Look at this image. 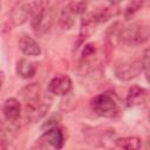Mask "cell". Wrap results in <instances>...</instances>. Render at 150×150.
I'll return each instance as SVG.
<instances>
[{
  "label": "cell",
  "instance_id": "1",
  "mask_svg": "<svg viewBox=\"0 0 150 150\" xmlns=\"http://www.w3.org/2000/svg\"><path fill=\"white\" fill-rule=\"evenodd\" d=\"M89 104L91 111L100 117L114 118L121 112L118 100L111 93H101L95 95L90 100Z\"/></svg>",
  "mask_w": 150,
  "mask_h": 150
},
{
  "label": "cell",
  "instance_id": "2",
  "mask_svg": "<svg viewBox=\"0 0 150 150\" xmlns=\"http://www.w3.org/2000/svg\"><path fill=\"white\" fill-rule=\"evenodd\" d=\"M55 8H48L30 2V25L35 33L42 34L49 30L54 22Z\"/></svg>",
  "mask_w": 150,
  "mask_h": 150
},
{
  "label": "cell",
  "instance_id": "3",
  "mask_svg": "<svg viewBox=\"0 0 150 150\" xmlns=\"http://www.w3.org/2000/svg\"><path fill=\"white\" fill-rule=\"evenodd\" d=\"M149 40V26L145 21H136L123 27L121 43L127 46H141Z\"/></svg>",
  "mask_w": 150,
  "mask_h": 150
},
{
  "label": "cell",
  "instance_id": "4",
  "mask_svg": "<svg viewBox=\"0 0 150 150\" xmlns=\"http://www.w3.org/2000/svg\"><path fill=\"white\" fill-rule=\"evenodd\" d=\"M142 73L141 59L135 60H121L114 66V75L117 80L122 82L131 81L138 77Z\"/></svg>",
  "mask_w": 150,
  "mask_h": 150
},
{
  "label": "cell",
  "instance_id": "5",
  "mask_svg": "<svg viewBox=\"0 0 150 150\" xmlns=\"http://www.w3.org/2000/svg\"><path fill=\"white\" fill-rule=\"evenodd\" d=\"M64 134L61 128L57 125L47 128L43 134L36 139V146L45 149V148H53V149H62L64 145Z\"/></svg>",
  "mask_w": 150,
  "mask_h": 150
},
{
  "label": "cell",
  "instance_id": "6",
  "mask_svg": "<svg viewBox=\"0 0 150 150\" xmlns=\"http://www.w3.org/2000/svg\"><path fill=\"white\" fill-rule=\"evenodd\" d=\"M86 12V4L83 1L68 2L59 14V25L62 29L68 30L75 25V16Z\"/></svg>",
  "mask_w": 150,
  "mask_h": 150
},
{
  "label": "cell",
  "instance_id": "7",
  "mask_svg": "<svg viewBox=\"0 0 150 150\" xmlns=\"http://www.w3.org/2000/svg\"><path fill=\"white\" fill-rule=\"evenodd\" d=\"M30 16V4L26 0H18L8 13V20L12 26L19 27L27 22Z\"/></svg>",
  "mask_w": 150,
  "mask_h": 150
},
{
  "label": "cell",
  "instance_id": "8",
  "mask_svg": "<svg viewBox=\"0 0 150 150\" xmlns=\"http://www.w3.org/2000/svg\"><path fill=\"white\" fill-rule=\"evenodd\" d=\"M48 93L55 96H66L73 89V81L67 74H57L55 75L48 83Z\"/></svg>",
  "mask_w": 150,
  "mask_h": 150
},
{
  "label": "cell",
  "instance_id": "9",
  "mask_svg": "<svg viewBox=\"0 0 150 150\" xmlns=\"http://www.w3.org/2000/svg\"><path fill=\"white\" fill-rule=\"evenodd\" d=\"M19 95L25 102L26 108L34 107L41 101V87L38 82L28 83L19 90Z\"/></svg>",
  "mask_w": 150,
  "mask_h": 150
},
{
  "label": "cell",
  "instance_id": "10",
  "mask_svg": "<svg viewBox=\"0 0 150 150\" xmlns=\"http://www.w3.org/2000/svg\"><path fill=\"white\" fill-rule=\"evenodd\" d=\"M149 97V91L146 88L134 84L129 88L127 96H125V104L127 107H139L146 103Z\"/></svg>",
  "mask_w": 150,
  "mask_h": 150
},
{
  "label": "cell",
  "instance_id": "11",
  "mask_svg": "<svg viewBox=\"0 0 150 150\" xmlns=\"http://www.w3.org/2000/svg\"><path fill=\"white\" fill-rule=\"evenodd\" d=\"M21 103L16 97H9L4 101L2 115L9 123H15L21 116Z\"/></svg>",
  "mask_w": 150,
  "mask_h": 150
},
{
  "label": "cell",
  "instance_id": "12",
  "mask_svg": "<svg viewBox=\"0 0 150 150\" xmlns=\"http://www.w3.org/2000/svg\"><path fill=\"white\" fill-rule=\"evenodd\" d=\"M52 97L46 95L43 97H41V101L34 105V107H30V108H26L27 110V117L29 121L32 122H38L40 121L42 117H45L49 110V108L52 107Z\"/></svg>",
  "mask_w": 150,
  "mask_h": 150
},
{
  "label": "cell",
  "instance_id": "13",
  "mask_svg": "<svg viewBox=\"0 0 150 150\" xmlns=\"http://www.w3.org/2000/svg\"><path fill=\"white\" fill-rule=\"evenodd\" d=\"M18 45H19L20 52L26 56H39L42 53L41 47L38 43V41L34 38L29 36L28 34L21 35Z\"/></svg>",
  "mask_w": 150,
  "mask_h": 150
},
{
  "label": "cell",
  "instance_id": "14",
  "mask_svg": "<svg viewBox=\"0 0 150 150\" xmlns=\"http://www.w3.org/2000/svg\"><path fill=\"white\" fill-rule=\"evenodd\" d=\"M123 23L120 21H115L112 22L107 29H105V42L104 45L111 47L112 49L121 45V34H122V29H123Z\"/></svg>",
  "mask_w": 150,
  "mask_h": 150
},
{
  "label": "cell",
  "instance_id": "15",
  "mask_svg": "<svg viewBox=\"0 0 150 150\" xmlns=\"http://www.w3.org/2000/svg\"><path fill=\"white\" fill-rule=\"evenodd\" d=\"M120 13H121V8L118 7V5H110L108 7L101 8L100 11H97L95 13H91L90 15H91L94 22L97 25L101 22H105L111 18L117 16Z\"/></svg>",
  "mask_w": 150,
  "mask_h": 150
},
{
  "label": "cell",
  "instance_id": "16",
  "mask_svg": "<svg viewBox=\"0 0 150 150\" xmlns=\"http://www.w3.org/2000/svg\"><path fill=\"white\" fill-rule=\"evenodd\" d=\"M15 70H16V74L25 79V80H29V79H33L36 74V66L34 62L29 61L28 59H20L18 62H16V66H15Z\"/></svg>",
  "mask_w": 150,
  "mask_h": 150
},
{
  "label": "cell",
  "instance_id": "17",
  "mask_svg": "<svg viewBox=\"0 0 150 150\" xmlns=\"http://www.w3.org/2000/svg\"><path fill=\"white\" fill-rule=\"evenodd\" d=\"M115 146L127 150H138L142 146V139L136 136H125L115 138Z\"/></svg>",
  "mask_w": 150,
  "mask_h": 150
},
{
  "label": "cell",
  "instance_id": "18",
  "mask_svg": "<svg viewBox=\"0 0 150 150\" xmlns=\"http://www.w3.org/2000/svg\"><path fill=\"white\" fill-rule=\"evenodd\" d=\"M148 4V0H130V2L127 5V7L123 11V16L127 20H130L134 18L136 13L142 11Z\"/></svg>",
  "mask_w": 150,
  "mask_h": 150
},
{
  "label": "cell",
  "instance_id": "19",
  "mask_svg": "<svg viewBox=\"0 0 150 150\" xmlns=\"http://www.w3.org/2000/svg\"><path fill=\"white\" fill-rule=\"evenodd\" d=\"M96 54H97V45L95 42H87L83 45L80 59H88V57L95 56Z\"/></svg>",
  "mask_w": 150,
  "mask_h": 150
},
{
  "label": "cell",
  "instance_id": "20",
  "mask_svg": "<svg viewBox=\"0 0 150 150\" xmlns=\"http://www.w3.org/2000/svg\"><path fill=\"white\" fill-rule=\"evenodd\" d=\"M149 48H145L143 52V55L141 57V63H142V73H144V76L148 81L149 77Z\"/></svg>",
  "mask_w": 150,
  "mask_h": 150
},
{
  "label": "cell",
  "instance_id": "21",
  "mask_svg": "<svg viewBox=\"0 0 150 150\" xmlns=\"http://www.w3.org/2000/svg\"><path fill=\"white\" fill-rule=\"evenodd\" d=\"M4 83H5V73L2 70H0V90L4 86Z\"/></svg>",
  "mask_w": 150,
  "mask_h": 150
},
{
  "label": "cell",
  "instance_id": "22",
  "mask_svg": "<svg viewBox=\"0 0 150 150\" xmlns=\"http://www.w3.org/2000/svg\"><path fill=\"white\" fill-rule=\"evenodd\" d=\"M7 148H8V144L6 143V141H4V139H0V150L7 149Z\"/></svg>",
  "mask_w": 150,
  "mask_h": 150
},
{
  "label": "cell",
  "instance_id": "23",
  "mask_svg": "<svg viewBox=\"0 0 150 150\" xmlns=\"http://www.w3.org/2000/svg\"><path fill=\"white\" fill-rule=\"evenodd\" d=\"M110 2V5H118L120 2H122L123 0H108Z\"/></svg>",
  "mask_w": 150,
  "mask_h": 150
},
{
  "label": "cell",
  "instance_id": "24",
  "mask_svg": "<svg viewBox=\"0 0 150 150\" xmlns=\"http://www.w3.org/2000/svg\"><path fill=\"white\" fill-rule=\"evenodd\" d=\"M2 131V123H1V121H0V132Z\"/></svg>",
  "mask_w": 150,
  "mask_h": 150
},
{
  "label": "cell",
  "instance_id": "25",
  "mask_svg": "<svg viewBox=\"0 0 150 150\" xmlns=\"http://www.w3.org/2000/svg\"><path fill=\"white\" fill-rule=\"evenodd\" d=\"M1 7H2V5H1V1H0V12H1Z\"/></svg>",
  "mask_w": 150,
  "mask_h": 150
}]
</instances>
